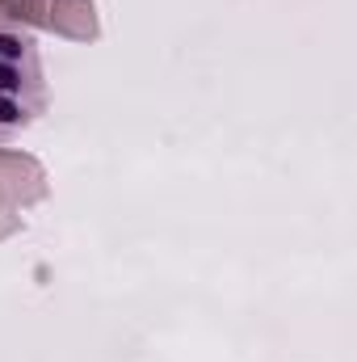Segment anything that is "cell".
Masks as SVG:
<instances>
[{"label": "cell", "instance_id": "6da1fadb", "mask_svg": "<svg viewBox=\"0 0 357 362\" xmlns=\"http://www.w3.org/2000/svg\"><path fill=\"white\" fill-rule=\"evenodd\" d=\"M47 110L38 42L21 30H0V144L30 131Z\"/></svg>", "mask_w": 357, "mask_h": 362}, {"label": "cell", "instance_id": "7a4b0ae2", "mask_svg": "<svg viewBox=\"0 0 357 362\" xmlns=\"http://www.w3.org/2000/svg\"><path fill=\"white\" fill-rule=\"evenodd\" d=\"M51 194L47 169L38 165V156L17 152V148H0V202L4 206H38Z\"/></svg>", "mask_w": 357, "mask_h": 362}, {"label": "cell", "instance_id": "3957f363", "mask_svg": "<svg viewBox=\"0 0 357 362\" xmlns=\"http://www.w3.org/2000/svg\"><path fill=\"white\" fill-rule=\"evenodd\" d=\"M47 30H55L59 38H72V42H92V38L101 34L97 4H92V0H51V8H47Z\"/></svg>", "mask_w": 357, "mask_h": 362}, {"label": "cell", "instance_id": "277c9868", "mask_svg": "<svg viewBox=\"0 0 357 362\" xmlns=\"http://www.w3.org/2000/svg\"><path fill=\"white\" fill-rule=\"evenodd\" d=\"M51 0H0V30H42Z\"/></svg>", "mask_w": 357, "mask_h": 362}, {"label": "cell", "instance_id": "5b68a950", "mask_svg": "<svg viewBox=\"0 0 357 362\" xmlns=\"http://www.w3.org/2000/svg\"><path fill=\"white\" fill-rule=\"evenodd\" d=\"M17 232H21V215L0 202V240H8V236H17Z\"/></svg>", "mask_w": 357, "mask_h": 362}]
</instances>
